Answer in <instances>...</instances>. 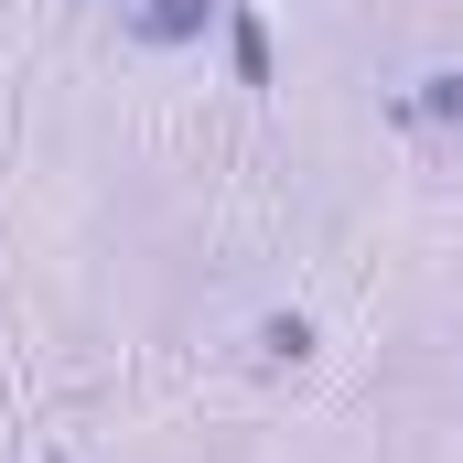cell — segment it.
<instances>
[{"label":"cell","instance_id":"obj_1","mask_svg":"<svg viewBox=\"0 0 463 463\" xmlns=\"http://www.w3.org/2000/svg\"><path fill=\"white\" fill-rule=\"evenodd\" d=\"M205 22H216V0H140V11H129L140 43H194Z\"/></svg>","mask_w":463,"mask_h":463}]
</instances>
